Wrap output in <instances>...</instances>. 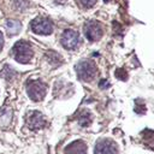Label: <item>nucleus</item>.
I'll return each mask as SVG.
<instances>
[{
	"label": "nucleus",
	"instance_id": "obj_1",
	"mask_svg": "<svg viewBox=\"0 0 154 154\" xmlns=\"http://www.w3.org/2000/svg\"><path fill=\"white\" fill-rule=\"evenodd\" d=\"M12 53H13V57L17 61L22 63V64H25V63H29L32 58V48L31 46L25 42V41H18L14 46H13V49H12Z\"/></svg>",
	"mask_w": 154,
	"mask_h": 154
},
{
	"label": "nucleus",
	"instance_id": "obj_2",
	"mask_svg": "<svg viewBox=\"0 0 154 154\" xmlns=\"http://www.w3.org/2000/svg\"><path fill=\"white\" fill-rule=\"evenodd\" d=\"M76 72L81 79L91 81L95 77L97 70L95 64L91 60H82L76 65Z\"/></svg>",
	"mask_w": 154,
	"mask_h": 154
},
{
	"label": "nucleus",
	"instance_id": "obj_3",
	"mask_svg": "<svg viewBox=\"0 0 154 154\" xmlns=\"http://www.w3.org/2000/svg\"><path fill=\"white\" fill-rule=\"evenodd\" d=\"M26 91L31 100L41 101L46 95V85L41 81H29L26 84Z\"/></svg>",
	"mask_w": 154,
	"mask_h": 154
},
{
	"label": "nucleus",
	"instance_id": "obj_4",
	"mask_svg": "<svg viewBox=\"0 0 154 154\" xmlns=\"http://www.w3.org/2000/svg\"><path fill=\"white\" fill-rule=\"evenodd\" d=\"M31 30L35 34L40 35H48L53 31V24L48 18L45 17H37L31 22Z\"/></svg>",
	"mask_w": 154,
	"mask_h": 154
},
{
	"label": "nucleus",
	"instance_id": "obj_5",
	"mask_svg": "<svg viewBox=\"0 0 154 154\" xmlns=\"http://www.w3.org/2000/svg\"><path fill=\"white\" fill-rule=\"evenodd\" d=\"M102 26L95 20H89L84 25V35L89 41H97L102 36Z\"/></svg>",
	"mask_w": 154,
	"mask_h": 154
},
{
	"label": "nucleus",
	"instance_id": "obj_6",
	"mask_svg": "<svg viewBox=\"0 0 154 154\" xmlns=\"http://www.w3.org/2000/svg\"><path fill=\"white\" fill-rule=\"evenodd\" d=\"M61 45L66 49H75L79 45V35L72 29H67L61 35Z\"/></svg>",
	"mask_w": 154,
	"mask_h": 154
},
{
	"label": "nucleus",
	"instance_id": "obj_7",
	"mask_svg": "<svg viewBox=\"0 0 154 154\" xmlns=\"http://www.w3.org/2000/svg\"><path fill=\"white\" fill-rule=\"evenodd\" d=\"M26 125L31 130H38V129H42L46 125V120H45L43 116L40 112L34 111V112L28 113V116H26Z\"/></svg>",
	"mask_w": 154,
	"mask_h": 154
},
{
	"label": "nucleus",
	"instance_id": "obj_8",
	"mask_svg": "<svg viewBox=\"0 0 154 154\" xmlns=\"http://www.w3.org/2000/svg\"><path fill=\"white\" fill-rule=\"evenodd\" d=\"M95 154H117L116 144L109 140H100L95 146Z\"/></svg>",
	"mask_w": 154,
	"mask_h": 154
},
{
	"label": "nucleus",
	"instance_id": "obj_9",
	"mask_svg": "<svg viewBox=\"0 0 154 154\" xmlns=\"http://www.w3.org/2000/svg\"><path fill=\"white\" fill-rule=\"evenodd\" d=\"M13 119V112L10 106L0 108V128H8Z\"/></svg>",
	"mask_w": 154,
	"mask_h": 154
},
{
	"label": "nucleus",
	"instance_id": "obj_10",
	"mask_svg": "<svg viewBox=\"0 0 154 154\" xmlns=\"http://www.w3.org/2000/svg\"><path fill=\"white\" fill-rule=\"evenodd\" d=\"M65 154H87V146L83 141H75L65 148Z\"/></svg>",
	"mask_w": 154,
	"mask_h": 154
},
{
	"label": "nucleus",
	"instance_id": "obj_11",
	"mask_svg": "<svg viewBox=\"0 0 154 154\" xmlns=\"http://www.w3.org/2000/svg\"><path fill=\"white\" fill-rule=\"evenodd\" d=\"M20 23L16 19H7L6 23H5V29H6V32L8 35H16L20 31Z\"/></svg>",
	"mask_w": 154,
	"mask_h": 154
},
{
	"label": "nucleus",
	"instance_id": "obj_12",
	"mask_svg": "<svg viewBox=\"0 0 154 154\" xmlns=\"http://www.w3.org/2000/svg\"><path fill=\"white\" fill-rule=\"evenodd\" d=\"M77 120H78V123L82 126H88L91 123V114H90V112H88V111L79 112V114L77 117Z\"/></svg>",
	"mask_w": 154,
	"mask_h": 154
},
{
	"label": "nucleus",
	"instance_id": "obj_13",
	"mask_svg": "<svg viewBox=\"0 0 154 154\" xmlns=\"http://www.w3.org/2000/svg\"><path fill=\"white\" fill-rule=\"evenodd\" d=\"M47 59L48 61L53 65V66H59L60 64H63V58L61 55H59L55 52H48L47 53Z\"/></svg>",
	"mask_w": 154,
	"mask_h": 154
},
{
	"label": "nucleus",
	"instance_id": "obj_14",
	"mask_svg": "<svg viewBox=\"0 0 154 154\" xmlns=\"http://www.w3.org/2000/svg\"><path fill=\"white\" fill-rule=\"evenodd\" d=\"M116 76H117L119 79L125 81V79L128 78V72H126L124 69H118V70H116Z\"/></svg>",
	"mask_w": 154,
	"mask_h": 154
},
{
	"label": "nucleus",
	"instance_id": "obj_15",
	"mask_svg": "<svg viewBox=\"0 0 154 154\" xmlns=\"http://www.w3.org/2000/svg\"><path fill=\"white\" fill-rule=\"evenodd\" d=\"M14 6H16V8H18V10H24L28 5H26V0H16L14 1Z\"/></svg>",
	"mask_w": 154,
	"mask_h": 154
},
{
	"label": "nucleus",
	"instance_id": "obj_16",
	"mask_svg": "<svg viewBox=\"0 0 154 154\" xmlns=\"http://www.w3.org/2000/svg\"><path fill=\"white\" fill-rule=\"evenodd\" d=\"M144 111H146V106H144L143 103L138 105V102L136 101V106H135V112H136V113H138V114H142V113H144Z\"/></svg>",
	"mask_w": 154,
	"mask_h": 154
},
{
	"label": "nucleus",
	"instance_id": "obj_17",
	"mask_svg": "<svg viewBox=\"0 0 154 154\" xmlns=\"http://www.w3.org/2000/svg\"><path fill=\"white\" fill-rule=\"evenodd\" d=\"M79 1H81V4H82L84 7H91V6L95 5V2H96L97 0H79Z\"/></svg>",
	"mask_w": 154,
	"mask_h": 154
},
{
	"label": "nucleus",
	"instance_id": "obj_18",
	"mask_svg": "<svg viewBox=\"0 0 154 154\" xmlns=\"http://www.w3.org/2000/svg\"><path fill=\"white\" fill-rule=\"evenodd\" d=\"M100 88H102V89H105V88H108V85H109V83L106 81V79H102L101 82H100Z\"/></svg>",
	"mask_w": 154,
	"mask_h": 154
},
{
	"label": "nucleus",
	"instance_id": "obj_19",
	"mask_svg": "<svg viewBox=\"0 0 154 154\" xmlns=\"http://www.w3.org/2000/svg\"><path fill=\"white\" fill-rule=\"evenodd\" d=\"M2 47H4V36H2V34L0 32V51L2 49Z\"/></svg>",
	"mask_w": 154,
	"mask_h": 154
}]
</instances>
